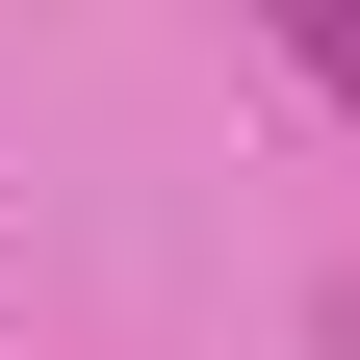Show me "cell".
I'll return each instance as SVG.
<instances>
[{"label":"cell","mask_w":360,"mask_h":360,"mask_svg":"<svg viewBox=\"0 0 360 360\" xmlns=\"http://www.w3.org/2000/svg\"><path fill=\"white\" fill-rule=\"evenodd\" d=\"M257 26H283V77H309V103H360V0H257Z\"/></svg>","instance_id":"cell-1"}]
</instances>
